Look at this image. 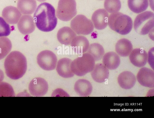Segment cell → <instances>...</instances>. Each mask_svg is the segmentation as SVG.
<instances>
[{"label":"cell","mask_w":154,"mask_h":118,"mask_svg":"<svg viewBox=\"0 0 154 118\" xmlns=\"http://www.w3.org/2000/svg\"><path fill=\"white\" fill-rule=\"evenodd\" d=\"M11 31L10 25L3 18L0 17V37L8 36Z\"/></svg>","instance_id":"obj_29"},{"label":"cell","mask_w":154,"mask_h":118,"mask_svg":"<svg viewBox=\"0 0 154 118\" xmlns=\"http://www.w3.org/2000/svg\"><path fill=\"white\" fill-rule=\"evenodd\" d=\"M37 62L43 69L51 71L54 69L56 65L57 58L52 51L45 50L38 53L37 57Z\"/></svg>","instance_id":"obj_8"},{"label":"cell","mask_w":154,"mask_h":118,"mask_svg":"<svg viewBox=\"0 0 154 118\" xmlns=\"http://www.w3.org/2000/svg\"><path fill=\"white\" fill-rule=\"evenodd\" d=\"M128 4L131 11L139 14L147 9L149 5L148 0H128Z\"/></svg>","instance_id":"obj_24"},{"label":"cell","mask_w":154,"mask_h":118,"mask_svg":"<svg viewBox=\"0 0 154 118\" xmlns=\"http://www.w3.org/2000/svg\"><path fill=\"white\" fill-rule=\"evenodd\" d=\"M17 8L23 14L29 15L35 11L37 7L35 0H19Z\"/></svg>","instance_id":"obj_23"},{"label":"cell","mask_w":154,"mask_h":118,"mask_svg":"<svg viewBox=\"0 0 154 118\" xmlns=\"http://www.w3.org/2000/svg\"></svg>","instance_id":"obj_33"},{"label":"cell","mask_w":154,"mask_h":118,"mask_svg":"<svg viewBox=\"0 0 154 118\" xmlns=\"http://www.w3.org/2000/svg\"><path fill=\"white\" fill-rule=\"evenodd\" d=\"M71 28L78 35H88L93 30L92 21L82 14H78L71 21Z\"/></svg>","instance_id":"obj_7"},{"label":"cell","mask_w":154,"mask_h":118,"mask_svg":"<svg viewBox=\"0 0 154 118\" xmlns=\"http://www.w3.org/2000/svg\"><path fill=\"white\" fill-rule=\"evenodd\" d=\"M33 18L37 27L44 32L53 30L57 22L54 8L51 4L45 2L38 6L34 13Z\"/></svg>","instance_id":"obj_1"},{"label":"cell","mask_w":154,"mask_h":118,"mask_svg":"<svg viewBox=\"0 0 154 118\" xmlns=\"http://www.w3.org/2000/svg\"><path fill=\"white\" fill-rule=\"evenodd\" d=\"M37 0L39 2H44L46 0Z\"/></svg>","instance_id":"obj_31"},{"label":"cell","mask_w":154,"mask_h":118,"mask_svg":"<svg viewBox=\"0 0 154 118\" xmlns=\"http://www.w3.org/2000/svg\"><path fill=\"white\" fill-rule=\"evenodd\" d=\"M104 5L106 11L112 14L120 10L121 4L120 0H105Z\"/></svg>","instance_id":"obj_27"},{"label":"cell","mask_w":154,"mask_h":118,"mask_svg":"<svg viewBox=\"0 0 154 118\" xmlns=\"http://www.w3.org/2000/svg\"><path fill=\"white\" fill-rule=\"evenodd\" d=\"M74 89L76 93L81 97H88L91 93L93 87L91 82L85 79H79L75 83Z\"/></svg>","instance_id":"obj_20"},{"label":"cell","mask_w":154,"mask_h":118,"mask_svg":"<svg viewBox=\"0 0 154 118\" xmlns=\"http://www.w3.org/2000/svg\"><path fill=\"white\" fill-rule=\"evenodd\" d=\"M4 78V75L3 72L0 69V82H2Z\"/></svg>","instance_id":"obj_30"},{"label":"cell","mask_w":154,"mask_h":118,"mask_svg":"<svg viewBox=\"0 0 154 118\" xmlns=\"http://www.w3.org/2000/svg\"><path fill=\"white\" fill-rule=\"evenodd\" d=\"M87 52L93 57L95 61L101 60L105 53L104 49L102 46L97 43H94L89 45Z\"/></svg>","instance_id":"obj_25"},{"label":"cell","mask_w":154,"mask_h":118,"mask_svg":"<svg viewBox=\"0 0 154 118\" xmlns=\"http://www.w3.org/2000/svg\"><path fill=\"white\" fill-rule=\"evenodd\" d=\"M72 60L64 58L60 59L57 63L56 70L59 75L65 78H70L74 75L71 69Z\"/></svg>","instance_id":"obj_17"},{"label":"cell","mask_w":154,"mask_h":118,"mask_svg":"<svg viewBox=\"0 0 154 118\" xmlns=\"http://www.w3.org/2000/svg\"><path fill=\"white\" fill-rule=\"evenodd\" d=\"M29 90L31 94L34 96H42L48 92V83L43 78H36L33 79L29 83Z\"/></svg>","instance_id":"obj_9"},{"label":"cell","mask_w":154,"mask_h":118,"mask_svg":"<svg viewBox=\"0 0 154 118\" xmlns=\"http://www.w3.org/2000/svg\"><path fill=\"white\" fill-rule=\"evenodd\" d=\"M137 78L141 85L149 88L154 87V72L153 70L146 67L141 68L137 74Z\"/></svg>","instance_id":"obj_10"},{"label":"cell","mask_w":154,"mask_h":118,"mask_svg":"<svg viewBox=\"0 0 154 118\" xmlns=\"http://www.w3.org/2000/svg\"><path fill=\"white\" fill-rule=\"evenodd\" d=\"M108 24L112 30L122 35L128 34L133 27V21L128 15L117 12L109 16Z\"/></svg>","instance_id":"obj_3"},{"label":"cell","mask_w":154,"mask_h":118,"mask_svg":"<svg viewBox=\"0 0 154 118\" xmlns=\"http://www.w3.org/2000/svg\"><path fill=\"white\" fill-rule=\"evenodd\" d=\"M15 94L12 86L9 83L0 82V97H14Z\"/></svg>","instance_id":"obj_28"},{"label":"cell","mask_w":154,"mask_h":118,"mask_svg":"<svg viewBox=\"0 0 154 118\" xmlns=\"http://www.w3.org/2000/svg\"></svg>","instance_id":"obj_32"},{"label":"cell","mask_w":154,"mask_h":118,"mask_svg":"<svg viewBox=\"0 0 154 118\" xmlns=\"http://www.w3.org/2000/svg\"><path fill=\"white\" fill-rule=\"evenodd\" d=\"M76 36L75 32L71 28L67 26L60 28L57 34V38L59 42L66 46L71 44L73 39Z\"/></svg>","instance_id":"obj_19"},{"label":"cell","mask_w":154,"mask_h":118,"mask_svg":"<svg viewBox=\"0 0 154 118\" xmlns=\"http://www.w3.org/2000/svg\"><path fill=\"white\" fill-rule=\"evenodd\" d=\"M136 81L135 75L131 72L124 71L121 73L118 77L119 86L125 89H131L135 85Z\"/></svg>","instance_id":"obj_16"},{"label":"cell","mask_w":154,"mask_h":118,"mask_svg":"<svg viewBox=\"0 0 154 118\" xmlns=\"http://www.w3.org/2000/svg\"><path fill=\"white\" fill-rule=\"evenodd\" d=\"M77 12L75 0H59L56 14L60 20L64 21H69L75 16Z\"/></svg>","instance_id":"obj_6"},{"label":"cell","mask_w":154,"mask_h":118,"mask_svg":"<svg viewBox=\"0 0 154 118\" xmlns=\"http://www.w3.org/2000/svg\"><path fill=\"white\" fill-rule=\"evenodd\" d=\"M109 14L103 8L98 9L93 13L91 20L94 27L98 30L105 29L108 24Z\"/></svg>","instance_id":"obj_11"},{"label":"cell","mask_w":154,"mask_h":118,"mask_svg":"<svg viewBox=\"0 0 154 118\" xmlns=\"http://www.w3.org/2000/svg\"><path fill=\"white\" fill-rule=\"evenodd\" d=\"M133 49L131 42L127 39L122 38L119 40L115 46V50L117 54L122 57H127Z\"/></svg>","instance_id":"obj_22"},{"label":"cell","mask_w":154,"mask_h":118,"mask_svg":"<svg viewBox=\"0 0 154 118\" xmlns=\"http://www.w3.org/2000/svg\"><path fill=\"white\" fill-rule=\"evenodd\" d=\"M129 58L131 62L134 65L142 67L147 63L148 54L142 49L136 48L132 50L129 54Z\"/></svg>","instance_id":"obj_13"},{"label":"cell","mask_w":154,"mask_h":118,"mask_svg":"<svg viewBox=\"0 0 154 118\" xmlns=\"http://www.w3.org/2000/svg\"><path fill=\"white\" fill-rule=\"evenodd\" d=\"M2 16L7 23L14 24L17 23L21 16V13L17 8L9 6L3 9Z\"/></svg>","instance_id":"obj_14"},{"label":"cell","mask_w":154,"mask_h":118,"mask_svg":"<svg viewBox=\"0 0 154 118\" xmlns=\"http://www.w3.org/2000/svg\"><path fill=\"white\" fill-rule=\"evenodd\" d=\"M4 65L7 75L13 80H17L22 77L27 69L26 57L17 51L10 53L5 60Z\"/></svg>","instance_id":"obj_2"},{"label":"cell","mask_w":154,"mask_h":118,"mask_svg":"<svg viewBox=\"0 0 154 118\" xmlns=\"http://www.w3.org/2000/svg\"><path fill=\"white\" fill-rule=\"evenodd\" d=\"M91 72V76L94 81L99 83L105 81L109 76L108 69L102 63L95 64Z\"/></svg>","instance_id":"obj_15"},{"label":"cell","mask_w":154,"mask_h":118,"mask_svg":"<svg viewBox=\"0 0 154 118\" xmlns=\"http://www.w3.org/2000/svg\"><path fill=\"white\" fill-rule=\"evenodd\" d=\"M134 27L136 33L140 35H145L153 30L154 14L150 11H146L138 14L134 22Z\"/></svg>","instance_id":"obj_5"},{"label":"cell","mask_w":154,"mask_h":118,"mask_svg":"<svg viewBox=\"0 0 154 118\" xmlns=\"http://www.w3.org/2000/svg\"><path fill=\"white\" fill-rule=\"evenodd\" d=\"M11 42L7 37H0V60L4 58L11 50Z\"/></svg>","instance_id":"obj_26"},{"label":"cell","mask_w":154,"mask_h":118,"mask_svg":"<svg viewBox=\"0 0 154 118\" xmlns=\"http://www.w3.org/2000/svg\"><path fill=\"white\" fill-rule=\"evenodd\" d=\"M102 59L103 64L108 69L112 70L116 69L120 63L119 55L115 52L111 51L106 53Z\"/></svg>","instance_id":"obj_21"},{"label":"cell","mask_w":154,"mask_h":118,"mask_svg":"<svg viewBox=\"0 0 154 118\" xmlns=\"http://www.w3.org/2000/svg\"><path fill=\"white\" fill-rule=\"evenodd\" d=\"M17 26L20 32L24 35L32 33L35 29L34 18L29 15L22 16L17 23Z\"/></svg>","instance_id":"obj_12"},{"label":"cell","mask_w":154,"mask_h":118,"mask_svg":"<svg viewBox=\"0 0 154 118\" xmlns=\"http://www.w3.org/2000/svg\"><path fill=\"white\" fill-rule=\"evenodd\" d=\"M95 65L94 58L87 53L82 54L72 62L71 69L74 74L82 76L92 71Z\"/></svg>","instance_id":"obj_4"},{"label":"cell","mask_w":154,"mask_h":118,"mask_svg":"<svg viewBox=\"0 0 154 118\" xmlns=\"http://www.w3.org/2000/svg\"><path fill=\"white\" fill-rule=\"evenodd\" d=\"M73 51L76 53L82 54L86 52L89 46L88 39L84 36H76L71 44Z\"/></svg>","instance_id":"obj_18"}]
</instances>
